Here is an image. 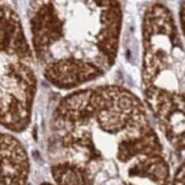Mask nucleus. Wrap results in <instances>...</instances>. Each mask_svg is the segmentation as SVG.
<instances>
[{"instance_id":"obj_1","label":"nucleus","mask_w":185,"mask_h":185,"mask_svg":"<svg viewBox=\"0 0 185 185\" xmlns=\"http://www.w3.org/2000/svg\"><path fill=\"white\" fill-rule=\"evenodd\" d=\"M47 156L58 184H169L170 167L146 105L115 84L64 95L48 123Z\"/></svg>"},{"instance_id":"obj_2","label":"nucleus","mask_w":185,"mask_h":185,"mask_svg":"<svg viewBox=\"0 0 185 185\" xmlns=\"http://www.w3.org/2000/svg\"><path fill=\"white\" fill-rule=\"evenodd\" d=\"M29 40L38 71L61 90L105 75L119 54L120 0H27Z\"/></svg>"},{"instance_id":"obj_3","label":"nucleus","mask_w":185,"mask_h":185,"mask_svg":"<svg viewBox=\"0 0 185 185\" xmlns=\"http://www.w3.org/2000/svg\"><path fill=\"white\" fill-rule=\"evenodd\" d=\"M142 96L161 133L185 151V41L165 5H149L142 21Z\"/></svg>"},{"instance_id":"obj_4","label":"nucleus","mask_w":185,"mask_h":185,"mask_svg":"<svg viewBox=\"0 0 185 185\" xmlns=\"http://www.w3.org/2000/svg\"><path fill=\"white\" fill-rule=\"evenodd\" d=\"M38 67L19 14L0 3V127L12 133L30 126Z\"/></svg>"},{"instance_id":"obj_5","label":"nucleus","mask_w":185,"mask_h":185,"mask_svg":"<svg viewBox=\"0 0 185 185\" xmlns=\"http://www.w3.org/2000/svg\"><path fill=\"white\" fill-rule=\"evenodd\" d=\"M31 163L24 144L12 132L0 131V184H26Z\"/></svg>"},{"instance_id":"obj_6","label":"nucleus","mask_w":185,"mask_h":185,"mask_svg":"<svg viewBox=\"0 0 185 185\" xmlns=\"http://www.w3.org/2000/svg\"><path fill=\"white\" fill-rule=\"evenodd\" d=\"M169 184H185V159L171 174Z\"/></svg>"},{"instance_id":"obj_7","label":"nucleus","mask_w":185,"mask_h":185,"mask_svg":"<svg viewBox=\"0 0 185 185\" xmlns=\"http://www.w3.org/2000/svg\"><path fill=\"white\" fill-rule=\"evenodd\" d=\"M178 24H179L181 35H183L184 41H185V0L180 6V11H179V22H178Z\"/></svg>"}]
</instances>
